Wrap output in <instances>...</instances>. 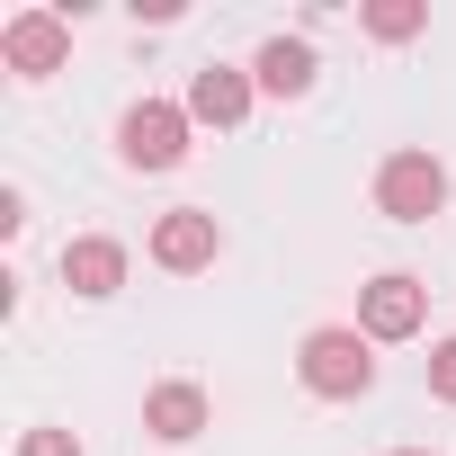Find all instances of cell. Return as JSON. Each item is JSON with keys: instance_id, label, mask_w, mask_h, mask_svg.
Instances as JSON below:
<instances>
[{"instance_id": "cell-1", "label": "cell", "mask_w": 456, "mask_h": 456, "mask_svg": "<svg viewBox=\"0 0 456 456\" xmlns=\"http://www.w3.org/2000/svg\"><path fill=\"white\" fill-rule=\"evenodd\" d=\"M296 376H305L322 403H358V394L376 385V340H367L358 322H322V331H305Z\"/></svg>"}, {"instance_id": "cell-2", "label": "cell", "mask_w": 456, "mask_h": 456, "mask_svg": "<svg viewBox=\"0 0 456 456\" xmlns=\"http://www.w3.org/2000/svg\"><path fill=\"white\" fill-rule=\"evenodd\" d=\"M188 108H170V99H134L126 108V126H117V161L126 170H179L188 161Z\"/></svg>"}, {"instance_id": "cell-3", "label": "cell", "mask_w": 456, "mask_h": 456, "mask_svg": "<svg viewBox=\"0 0 456 456\" xmlns=\"http://www.w3.org/2000/svg\"><path fill=\"white\" fill-rule=\"evenodd\" d=\"M376 206H385L394 224H429V215L447 206V170H438L429 152H385V170H376Z\"/></svg>"}, {"instance_id": "cell-4", "label": "cell", "mask_w": 456, "mask_h": 456, "mask_svg": "<svg viewBox=\"0 0 456 456\" xmlns=\"http://www.w3.org/2000/svg\"><path fill=\"white\" fill-rule=\"evenodd\" d=\"M63 54H72V28H63V10H19L10 28H0V63H10L19 81H45V72H63Z\"/></svg>"}, {"instance_id": "cell-5", "label": "cell", "mask_w": 456, "mask_h": 456, "mask_svg": "<svg viewBox=\"0 0 456 456\" xmlns=\"http://www.w3.org/2000/svg\"><path fill=\"white\" fill-rule=\"evenodd\" d=\"M420 314H429V287L403 278V269H385V278L358 287V331H367V340H411Z\"/></svg>"}, {"instance_id": "cell-6", "label": "cell", "mask_w": 456, "mask_h": 456, "mask_svg": "<svg viewBox=\"0 0 456 456\" xmlns=\"http://www.w3.org/2000/svg\"><path fill=\"white\" fill-rule=\"evenodd\" d=\"M215 251H224V233H215V215H206V206H170V215L152 224V260H161L170 278L215 269Z\"/></svg>"}, {"instance_id": "cell-7", "label": "cell", "mask_w": 456, "mask_h": 456, "mask_svg": "<svg viewBox=\"0 0 456 456\" xmlns=\"http://www.w3.org/2000/svg\"><path fill=\"white\" fill-rule=\"evenodd\" d=\"M63 287L72 296H117L126 287V242H108V233H81V242H63Z\"/></svg>"}, {"instance_id": "cell-8", "label": "cell", "mask_w": 456, "mask_h": 456, "mask_svg": "<svg viewBox=\"0 0 456 456\" xmlns=\"http://www.w3.org/2000/svg\"><path fill=\"white\" fill-rule=\"evenodd\" d=\"M188 117H197V126H242V117H251V72L206 63V72L188 81Z\"/></svg>"}, {"instance_id": "cell-9", "label": "cell", "mask_w": 456, "mask_h": 456, "mask_svg": "<svg viewBox=\"0 0 456 456\" xmlns=\"http://www.w3.org/2000/svg\"><path fill=\"white\" fill-rule=\"evenodd\" d=\"M251 81H260L269 99H305V90H314V45H305V37H269L260 63H251Z\"/></svg>"}, {"instance_id": "cell-10", "label": "cell", "mask_w": 456, "mask_h": 456, "mask_svg": "<svg viewBox=\"0 0 456 456\" xmlns=\"http://www.w3.org/2000/svg\"><path fill=\"white\" fill-rule=\"evenodd\" d=\"M143 429H152V438H170V447H179V438H197V429H206V394H197V385H179V376H170V385H152V394H143Z\"/></svg>"}, {"instance_id": "cell-11", "label": "cell", "mask_w": 456, "mask_h": 456, "mask_svg": "<svg viewBox=\"0 0 456 456\" xmlns=\"http://www.w3.org/2000/svg\"><path fill=\"white\" fill-rule=\"evenodd\" d=\"M429 28V10L420 0H367V37H385V45H411Z\"/></svg>"}, {"instance_id": "cell-12", "label": "cell", "mask_w": 456, "mask_h": 456, "mask_svg": "<svg viewBox=\"0 0 456 456\" xmlns=\"http://www.w3.org/2000/svg\"><path fill=\"white\" fill-rule=\"evenodd\" d=\"M19 456H81V438H72V429H28Z\"/></svg>"}, {"instance_id": "cell-13", "label": "cell", "mask_w": 456, "mask_h": 456, "mask_svg": "<svg viewBox=\"0 0 456 456\" xmlns=\"http://www.w3.org/2000/svg\"><path fill=\"white\" fill-rule=\"evenodd\" d=\"M429 394H438V403H456V340H438V349H429Z\"/></svg>"}, {"instance_id": "cell-14", "label": "cell", "mask_w": 456, "mask_h": 456, "mask_svg": "<svg viewBox=\"0 0 456 456\" xmlns=\"http://www.w3.org/2000/svg\"><path fill=\"white\" fill-rule=\"evenodd\" d=\"M394 456H429V447H394Z\"/></svg>"}]
</instances>
